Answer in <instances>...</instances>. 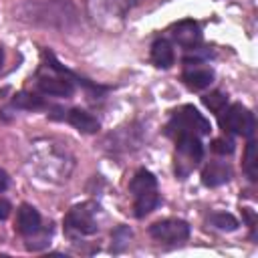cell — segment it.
Listing matches in <instances>:
<instances>
[{
  "label": "cell",
  "mask_w": 258,
  "mask_h": 258,
  "mask_svg": "<svg viewBox=\"0 0 258 258\" xmlns=\"http://www.w3.org/2000/svg\"><path fill=\"white\" fill-rule=\"evenodd\" d=\"M20 18L44 24V26H56L67 28L71 22H75V8L69 0H44V2H26L18 8Z\"/></svg>",
  "instance_id": "6da1fadb"
},
{
  "label": "cell",
  "mask_w": 258,
  "mask_h": 258,
  "mask_svg": "<svg viewBox=\"0 0 258 258\" xmlns=\"http://www.w3.org/2000/svg\"><path fill=\"white\" fill-rule=\"evenodd\" d=\"M220 127L226 133L244 135V137L252 139V135H254V115L246 107H242L240 103H234V105L224 107L220 111Z\"/></svg>",
  "instance_id": "7a4b0ae2"
},
{
  "label": "cell",
  "mask_w": 258,
  "mask_h": 258,
  "mask_svg": "<svg viewBox=\"0 0 258 258\" xmlns=\"http://www.w3.org/2000/svg\"><path fill=\"white\" fill-rule=\"evenodd\" d=\"M183 131H189L196 135H210L212 127H210V121L196 107L185 105L179 113L173 115L171 123L167 125V135L175 137L177 133H183Z\"/></svg>",
  "instance_id": "3957f363"
},
{
  "label": "cell",
  "mask_w": 258,
  "mask_h": 258,
  "mask_svg": "<svg viewBox=\"0 0 258 258\" xmlns=\"http://www.w3.org/2000/svg\"><path fill=\"white\" fill-rule=\"evenodd\" d=\"M189 224L183 222V220H173V218H167V220H159L155 224H151L149 228V234L151 238H155L157 242H165V244H179V242H185L189 238Z\"/></svg>",
  "instance_id": "277c9868"
},
{
  "label": "cell",
  "mask_w": 258,
  "mask_h": 258,
  "mask_svg": "<svg viewBox=\"0 0 258 258\" xmlns=\"http://www.w3.org/2000/svg\"><path fill=\"white\" fill-rule=\"evenodd\" d=\"M64 226H67V230L77 232V234H83V236L95 234V232L99 230L97 220H95V206H93V204L75 206V208L67 214Z\"/></svg>",
  "instance_id": "5b68a950"
},
{
  "label": "cell",
  "mask_w": 258,
  "mask_h": 258,
  "mask_svg": "<svg viewBox=\"0 0 258 258\" xmlns=\"http://www.w3.org/2000/svg\"><path fill=\"white\" fill-rule=\"evenodd\" d=\"M171 38L185 46V48H191V46H198L200 40H202V30H200V24L196 20H181L177 24L171 26Z\"/></svg>",
  "instance_id": "8992f818"
},
{
  "label": "cell",
  "mask_w": 258,
  "mask_h": 258,
  "mask_svg": "<svg viewBox=\"0 0 258 258\" xmlns=\"http://www.w3.org/2000/svg\"><path fill=\"white\" fill-rule=\"evenodd\" d=\"M16 226L18 232L22 236H34L40 232V214L36 208H32L30 204H22L18 208V218H16Z\"/></svg>",
  "instance_id": "52a82bcc"
},
{
  "label": "cell",
  "mask_w": 258,
  "mask_h": 258,
  "mask_svg": "<svg viewBox=\"0 0 258 258\" xmlns=\"http://www.w3.org/2000/svg\"><path fill=\"white\" fill-rule=\"evenodd\" d=\"M175 145H177V151L183 153L185 157H189L194 163H198L204 157V145H202V141L196 133H189V131L177 133L175 135Z\"/></svg>",
  "instance_id": "ba28073f"
},
{
  "label": "cell",
  "mask_w": 258,
  "mask_h": 258,
  "mask_svg": "<svg viewBox=\"0 0 258 258\" xmlns=\"http://www.w3.org/2000/svg\"><path fill=\"white\" fill-rule=\"evenodd\" d=\"M230 177H232V169H230V165H226L222 161H214V163L206 165L202 171V181L208 187H218L222 183H228Z\"/></svg>",
  "instance_id": "9c48e42d"
},
{
  "label": "cell",
  "mask_w": 258,
  "mask_h": 258,
  "mask_svg": "<svg viewBox=\"0 0 258 258\" xmlns=\"http://www.w3.org/2000/svg\"><path fill=\"white\" fill-rule=\"evenodd\" d=\"M181 79L189 89L202 91V89H206L214 83V71L208 69V67H191V69L183 71Z\"/></svg>",
  "instance_id": "30bf717a"
},
{
  "label": "cell",
  "mask_w": 258,
  "mask_h": 258,
  "mask_svg": "<svg viewBox=\"0 0 258 258\" xmlns=\"http://www.w3.org/2000/svg\"><path fill=\"white\" fill-rule=\"evenodd\" d=\"M38 89L44 95H52V97H71L75 93L73 83L69 79H60V77H40Z\"/></svg>",
  "instance_id": "8fae6325"
},
{
  "label": "cell",
  "mask_w": 258,
  "mask_h": 258,
  "mask_svg": "<svg viewBox=\"0 0 258 258\" xmlns=\"http://www.w3.org/2000/svg\"><path fill=\"white\" fill-rule=\"evenodd\" d=\"M151 60L159 69H169L173 64V60H175V52H173L171 42L165 40V38H157L151 44Z\"/></svg>",
  "instance_id": "7c38bea8"
},
{
  "label": "cell",
  "mask_w": 258,
  "mask_h": 258,
  "mask_svg": "<svg viewBox=\"0 0 258 258\" xmlns=\"http://www.w3.org/2000/svg\"><path fill=\"white\" fill-rule=\"evenodd\" d=\"M67 121L75 127V129H79L81 133H97L99 131V121L91 115V113H87V111H83V109H71L69 113H67Z\"/></svg>",
  "instance_id": "4fadbf2b"
},
{
  "label": "cell",
  "mask_w": 258,
  "mask_h": 258,
  "mask_svg": "<svg viewBox=\"0 0 258 258\" xmlns=\"http://www.w3.org/2000/svg\"><path fill=\"white\" fill-rule=\"evenodd\" d=\"M129 189H131L133 196H139V194H145V191H153V189H157V179H155V175L151 171L139 169L133 175V179L129 183Z\"/></svg>",
  "instance_id": "5bb4252c"
},
{
  "label": "cell",
  "mask_w": 258,
  "mask_h": 258,
  "mask_svg": "<svg viewBox=\"0 0 258 258\" xmlns=\"http://www.w3.org/2000/svg\"><path fill=\"white\" fill-rule=\"evenodd\" d=\"M157 204H159V194H157V189L135 196V204H133L135 216H137V218L147 216L149 212H153V210H155V206H157Z\"/></svg>",
  "instance_id": "9a60e30c"
},
{
  "label": "cell",
  "mask_w": 258,
  "mask_h": 258,
  "mask_svg": "<svg viewBox=\"0 0 258 258\" xmlns=\"http://www.w3.org/2000/svg\"><path fill=\"white\" fill-rule=\"evenodd\" d=\"M256 143L250 139L246 145V155H244V171L250 177V181H256L258 177V169H256Z\"/></svg>",
  "instance_id": "2e32d148"
},
{
  "label": "cell",
  "mask_w": 258,
  "mask_h": 258,
  "mask_svg": "<svg viewBox=\"0 0 258 258\" xmlns=\"http://www.w3.org/2000/svg\"><path fill=\"white\" fill-rule=\"evenodd\" d=\"M210 224L214 228H218V230H224V232H234L238 228V220L232 214H226V212L212 214L210 216Z\"/></svg>",
  "instance_id": "e0dca14e"
},
{
  "label": "cell",
  "mask_w": 258,
  "mask_h": 258,
  "mask_svg": "<svg viewBox=\"0 0 258 258\" xmlns=\"http://www.w3.org/2000/svg\"><path fill=\"white\" fill-rule=\"evenodd\" d=\"M202 101H204V105H206L210 111L220 113V111L228 105V95H224L222 91H214V93L204 95V97H202Z\"/></svg>",
  "instance_id": "ac0fdd59"
},
{
  "label": "cell",
  "mask_w": 258,
  "mask_h": 258,
  "mask_svg": "<svg viewBox=\"0 0 258 258\" xmlns=\"http://www.w3.org/2000/svg\"><path fill=\"white\" fill-rule=\"evenodd\" d=\"M107 10L115 16H125L129 10H133L137 4H141V0H105Z\"/></svg>",
  "instance_id": "d6986e66"
},
{
  "label": "cell",
  "mask_w": 258,
  "mask_h": 258,
  "mask_svg": "<svg viewBox=\"0 0 258 258\" xmlns=\"http://www.w3.org/2000/svg\"><path fill=\"white\" fill-rule=\"evenodd\" d=\"M131 230L127 226H119L115 232H113V242H111V252H121L127 248L129 240H131Z\"/></svg>",
  "instance_id": "ffe728a7"
},
{
  "label": "cell",
  "mask_w": 258,
  "mask_h": 258,
  "mask_svg": "<svg viewBox=\"0 0 258 258\" xmlns=\"http://www.w3.org/2000/svg\"><path fill=\"white\" fill-rule=\"evenodd\" d=\"M42 105H44L42 99L30 93H20L14 97V107H20V109H40Z\"/></svg>",
  "instance_id": "44dd1931"
},
{
  "label": "cell",
  "mask_w": 258,
  "mask_h": 258,
  "mask_svg": "<svg viewBox=\"0 0 258 258\" xmlns=\"http://www.w3.org/2000/svg\"><path fill=\"white\" fill-rule=\"evenodd\" d=\"M212 151L218 155H230V153H234V141L226 139V137H218L212 141Z\"/></svg>",
  "instance_id": "7402d4cb"
},
{
  "label": "cell",
  "mask_w": 258,
  "mask_h": 258,
  "mask_svg": "<svg viewBox=\"0 0 258 258\" xmlns=\"http://www.w3.org/2000/svg\"><path fill=\"white\" fill-rule=\"evenodd\" d=\"M10 204L6 202V200H0V220H6L8 216H10Z\"/></svg>",
  "instance_id": "603a6c76"
},
{
  "label": "cell",
  "mask_w": 258,
  "mask_h": 258,
  "mask_svg": "<svg viewBox=\"0 0 258 258\" xmlns=\"http://www.w3.org/2000/svg\"><path fill=\"white\" fill-rule=\"evenodd\" d=\"M8 187V173L4 169H0V191H4Z\"/></svg>",
  "instance_id": "cb8c5ba5"
},
{
  "label": "cell",
  "mask_w": 258,
  "mask_h": 258,
  "mask_svg": "<svg viewBox=\"0 0 258 258\" xmlns=\"http://www.w3.org/2000/svg\"><path fill=\"white\" fill-rule=\"evenodd\" d=\"M2 64H4V50L0 48V71H2Z\"/></svg>",
  "instance_id": "d4e9b609"
}]
</instances>
